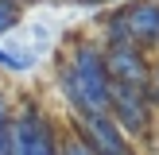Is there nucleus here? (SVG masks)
I'll use <instances>...</instances> for the list:
<instances>
[{
	"mask_svg": "<svg viewBox=\"0 0 159 155\" xmlns=\"http://www.w3.org/2000/svg\"><path fill=\"white\" fill-rule=\"evenodd\" d=\"M78 140L89 147L93 155H132L128 136L116 128V120L109 113H93L78 120Z\"/></svg>",
	"mask_w": 159,
	"mask_h": 155,
	"instance_id": "7ed1b4c3",
	"label": "nucleus"
},
{
	"mask_svg": "<svg viewBox=\"0 0 159 155\" xmlns=\"http://www.w3.org/2000/svg\"><path fill=\"white\" fill-rule=\"evenodd\" d=\"M148 97H152V105H159V62L152 66V82H148Z\"/></svg>",
	"mask_w": 159,
	"mask_h": 155,
	"instance_id": "6e6552de",
	"label": "nucleus"
},
{
	"mask_svg": "<svg viewBox=\"0 0 159 155\" xmlns=\"http://www.w3.org/2000/svg\"><path fill=\"white\" fill-rule=\"evenodd\" d=\"M70 70H74V82L82 89L85 108L93 113H109V70H105V51H97L93 43H78L74 58H70Z\"/></svg>",
	"mask_w": 159,
	"mask_h": 155,
	"instance_id": "f257e3e1",
	"label": "nucleus"
},
{
	"mask_svg": "<svg viewBox=\"0 0 159 155\" xmlns=\"http://www.w3.org/2000/svg\"><path fill=\"white\" fill-rule=\"evenodd\" d=\"M155 46H159V43H155Z\"/></svg>",
	"mask_w": 159,
	"mask_h": 155,
	"instance_id": "9d476101",
	"label": "nucleus"
},
{
	"mask_svg": "<svg viewBox=\"0 0 159 155\" xmlns=\"http://www.w3.org/2000/svg\"><path fill=\"white\" fill-rule=\"evenodd\" d=\"M105 70H109V82H120V85H140V89H144V85L152 82V62L132 43L105 46Z\"/></svg>",
	"mask_w": 159,
	"mask_h": 155,
	"instance_id": "20e7f679",
	"label": "nucleus"
},
{
	"mask_svg": "<svg viewBox=\"0 0 159 155\" xmlns=\"http://www.w3.org/2000/svg\"><path fill=\"white\" fill-rule=\"evenodd\" d=\"M16 27V4L12 0H0V31Z\"/></svg>",
	"mask_w": 159,
	"mask_h": 155,
	"instance_id": "0eeeda50",
	"label": "nucleus"
},
{
	"mask_svg": "<svg viewBox=\"0 0 159 155\" xmlns=\"http://www.w3.org/2000/svg\"><path fill=\"white\" fill-rule=\"evenodd\" d=\"M124 20H128V39L132 46H152L159 43V0H132L124 4Z\"/></svg>",
	"mask_w": 159,
	"mask_h": 155,
	"instance_id": "39448f33",
	"label": "nucleus"
},
{
	"mask_svg": "<svg viewBox=\"0 0 159 155\" xmlns=\"http://www.w3.org/2000/svg\"><path fill=\"white\" fill-rule=\"evenodd\" d=\"M62 155H93L89 147L82 144V140H66V147H62Z\"/></svg>",
	"mask_w": 159,
	"mask_h": 155,
	"instance_id": "1a4fd4ad",
	"label": "nucleus"
},
{
	"mask_svg": "<svg viewBox=\"0 0 159 155\" xmlns=\"http://www.w3.org/2000/svg\"><path fill=\"white\" fill-rule=\"evenodd\" d=\"M31 46H20V43H0V66H8V70H27L31 66Z\"/></svg>",
	"mask_w": 159,
	"mask_h": 155,
	"instance_id": "423d86ee",
	"label": "nucleus"
},
{
	"mask_svg": "<svg viewBox=\"0 0 159 155\" xmlns=\"http://www.w3.org/2000/svg\"><path fill=\"white\" fill-rule=\"evenodd\" d=\"M152 97H148V85H120L113 82L109 85V116L116 120V128L124 136H144L152 128Z\"/></svg>",
	"mask_w": 159,
	"mask_h": 155,
	"instance_id": "f03ea898",
	"label": "nucleus"
}]
</instances>
